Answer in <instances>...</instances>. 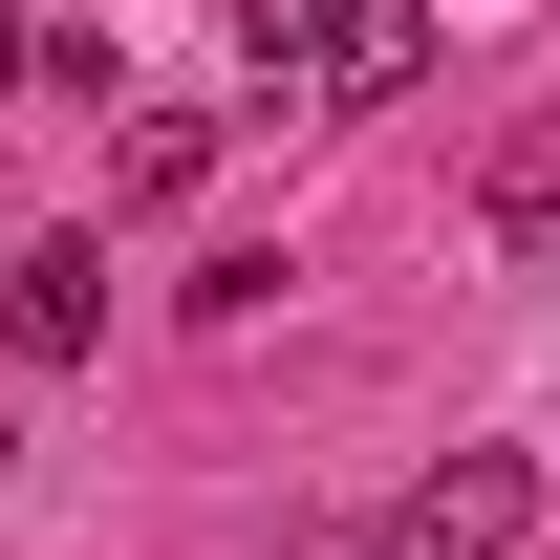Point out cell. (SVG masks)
Listing matches in <instances>:
<instances>
[{
    "label": "cell",
    "instance_id": "obj_1",
    "mask_svg": "<svg viewBox=\"0 0 560 560\" xmlns=\"http://www.w3.org/2000/svg\"><path fill=\"white\" fill-rule=\"evenodd\" d=\"M237 66L280 108H388L431 86V0H237Z\"/></svg>",
    "mask_w": 560,
    "mask_h": 560
},
{
    "label": "cell",
    "instance_id": "obj_2",
    "mask_svg": "<svg viewBox=\"0 0 560 560\" xmlns=\"http://www.w3.org/2000/svg\"><path fill=\"white\" fill-rule=\"evenodd\" d=\"M517 517H539V453H453L366 517V560H517Z\"/></svg>",
    "mask_w": 560,
    "mask_h": 560
},
{
    "label": "cell",
    "instance_id": "obj_3",
    "mask_svg": "<svg viewBox=\"0 0 560 560\" xmlns=\"http://www.w3.org/2000/svg\"><path fill=\"white\" fill-rule=\"evenodd\" d=\"M0 346H22V366H86V346H108V237H22V280H0Z\"/></svg>",
    "mask_w": 560,
    "mask_h": 560
},
{
    "label": "cell",
    "instance_id": "obj_4",
    "mask_svg": "<svg viewBox=\"0 0 560 560\" xmlns=\"http://www.w3.org/2000/svg\"><path fill=\"white\" fill-rule=\"evenodd\" d=\"M475 215H495V237H560V108H517V130H495Z\"/></svg>",
    "mask_w": 560,
    "mask_h": 560
},
{
    "label": "cell",
    "instance_id": "obj_5",
    "mask_svg": "<svg viewBox=\"0 0 560 560\" xmlns=\"http://www.w3.org/2000/svg\"><path fill=\"white\" fill-rule=\"evenodd\" d=\"M195 173H215V130H195V108H151V130L108 151V195H130V215H173V195H195Z\"/></svg>",
    "mask_w": 560,
    "mask_h": 560
}]
</instances>
